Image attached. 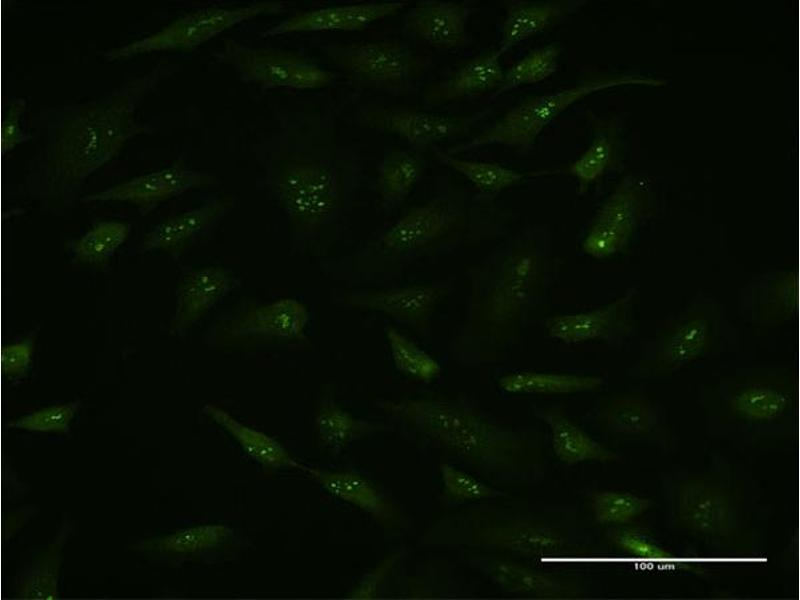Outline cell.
<instances>
[{
  "mask_svg": "<svg viewBox=\"0 0 800 600\" xmlns=\"http://www.w3.org/2000/svg\"><path fill=\"white\" fill-rule=\"evenodd\" d=\"M174 67L159 63L95 99L35 115L32 124L40 143L26 170V192L38 199L72 202L129 141L152 133L138 110Z\"/></svg>",
  "mask_w": 800,
  "mask_h": 600,
  "instance_id": "obj_1",
  "label": "cell"
},
{
  "mask_svg": "<svg viewBox=\"0 0 800 600\" xmlns=\"http://www.w3.org/2000/svg\"><path fill=\"white\" fill-rule=\"evenodd\" d=\"M362 163L321 114L285 117L267 144L263 181L298 233L312 235L338 222L360 181Z\"/></svg>",
  "mask_w": 800,
  "mask_h": 600,
  "instance_id": "obj_2",
  "label": "cell"
},
{
  "mask_svg": "<svg viewBox=\"0 0 800 600\" xmlns=\"http://www.w3.org/2000/svg\"><path fill=\"white\" fill-rule=\"evenodd\" d=\"M384 408L476 465L509 467L521 448L515 433L461 403L402 400L386 402Z\"/></svg>",
  "mask_w": 800,
  "mask_h": 600,
  "instance_id": "obj_3",
  "label": "cell"
},
{
  "mask_svg": "<svg viewBox=\"0 0 800 600\" xmlns=\"http://www.w3.org/2000/svg\"><path fill=\"white\" fill-rule=\"evenodd\" d=\"M665 80L640 74L602 76L572 87L527 99L506 112L492 126L470 141L450 147V155L465 153L483 146L502 145L521 153L533 149L539 135L556 117L575 102L608 88L623 85L658 87Z\"/></svg>",
  "mask_w": 800,
  "mask_h": 600,
  "instance_id": "obj_4",
  "label": "cell"
},
{
  "mask_svg": "<svg viewBox=\"0 0 800 600\" xmlns=\"http://www.w3.org/2000/svg\"><path fill=\"white\" fill-rule=\"evenodd\" d=\"M329 61L354 87L391 95L409 93L425 69V62L397 40L331 43Z\"/></svg>",
  "mask_w": 800,
  "mask_h": 600,
  "instance_id": "obj_5",
  "label": "cell"
},
{
  "mask_svg": "<svg viewBox=\"0 0 800 600\" xmlns=\"http://www.w3.org/2000/svg\"><path fill=\"white\" fill-rule=\"evenodd\" d=\"M285 9L286 4L280 1L204 7L179 17L155 33L111 48L105 51L104 57L117 61L152 52L193 49L240 23L279 14Z\"/></svg>",
  "mask_w": 800,
  "mask_h": 600,
  "instance_id": "obj_6",
  "label": "cell"
},
{
  "mask_svg": "<svg viewBox=\"0 0 800 600\" xmlns=\"http://www.w3.org/2000/svg\"><path fill=\"white\" fill-rule=\"evenodd\" d=\"M214 57L233 68L243 82L263 88L315 90L329 86L336 77L301 53L253 46L235 39L224 40Z\"/></svg>",
  "mask_w": 800,
  "mask_h": 600,
  "instance_id": "obj_7",
  "label": "cell"
},
{
  "mask_svg": "<svg viewBox=\"0 0 800 600\" xmlns=\"http://www.w3.org/2000/svg\"><path fill=\"white\" fill-rule=\"evenodd\" d=\"M652 203L646 182L623 179L597 211L582 242L584 252L604 259L624 250L652 212Z\"/></svg>",
  "mask_w": 800,
  "mask_h": 600,
  "instance_id": "obj_8",
  "label": "cell"
},
{
  "mask_svg": "<svg viewBox=\"0 0 800 600\" xmlns=\"http://www.w3.org/2000/svg\"><path fill=\"white\" fill-rule=\"evenodd\" d=\"M486 117L487 111L451 116L407 106L368 105L358 111L357 122L365 128L396 135L415 150L423 151L466 135Z\"/></svg>",
  "mask_w": 800,
  "mask_h": 600,
  "instance_id": "obj_9",
  "label": "cell"
},
{
  "mask_svg": "<svg viewBox=\"0 0 800 600\" xmlns=\"http://www.w3.org/2000/svg\"><path fill=\"white\" fill-rule=\"evenodd\" d=\"M218 183L215 174L188 167L183 161L157 169L95 192L80 199L81 203L126 202L143 215L162 203L191 190L205 189Z\"/></svg>",
  "mask_w": 800,
  "mask_h": 600,
  "instance_id": "obj_10",
  "label": "cell"
},
{
  "mask_svg": "<svg viewBox=\"0 0 800 600\" xmlns=\"http://www.w3.org/2000/svg\"><path fill=\"white\" fill-rule=\"evenodd\" d=\"M716 321L706 308L692 306L661 332L644 365L653 374H667L701 359L716 339Z\"/></svg>",
  "mask_w": 800,
  "mask_h": 600,
  "instance_id": "obj_11",
  "label": "cell"
},
{
  "mask_svg": "<svg viewBox=\"0 0 800 600\" xmlns=\"http://www.w3.org/2000/svg\"><path fill=\"white\" fill-rule=\"evenodd\" d=\"M675 518L688 531L705 536H723L735 529L739 515L732 494L723 485L691 480L677 489Z\"/></svg>",
  "mask_w": 800,
  "mask_h": 600,
  "instance_id": "obj_12",
  "label": "cell"
},
{
  "mask_svg": "<svg viewBox=\"0 0 800 600\" xmlns=\"http://www.w3.org/2000/svg\"><path fill=\"white\" fill-rule=\"evenodd\" d=\"M308 320L307 307L285 297L235 313L223 323L221 333L230 340H299L305 336Z\"/></svg>",
  "mask_w": 800,
  "mask_h": 600,
  "instance_id": "obj_13",
  "label": "cell"
},
{
  "mask_svg": "<svg viewBox=\"0 0 800 600\" xmlns=\"http://www.w3.org/2000/svg\"><path fill=\"white\" fill-rule=\"evenodd\" d=\"M240 285V278L222 266H205L187 272L175 291L176 303L169 322V334L183 336Z\"/></svg>",
  "mask_w": 800,
  "mask_h": 600,
  "instance_id": "obj_14",
  "label": "cell"
},
{
  "mask_svg": "<svg viewBox=\"0 0 800 600\" xmlns=\"http://www.w3.org/2000/svg\"><path fill=\"white\" fill-rule=\"evenodd\" d=\"M407 2H363L332 5L290 15L262 32L274 37L301 32L359 31L370 24L397 14Z\"/></svg>",
  "mask_w": 800,
  "mask_h": 600,
  "instance_id": "obj_15",
  "label": "cell"
},
{
  "mask_svg": "<svg viewBox=\"0 0 800 600\" xmlns=\"http://www.w3.org/2000/svg\"><path fill=\"white\" fill-rule=\"evenodd\" d=\"M233 206L232 196H222L173 215L155 225L145 235L140 250H160L178 259L188 247L215 228Z\"/></svg>",
  "mask_w": 800,
  "mask_h": 600,
  "instance_id": "obj_16",
  "label": "cell"
},
{
  "mask_svg": "<svg viewBox=\"0 0 800 600\" xmlns=\"http://www.w3.org/2000/svg\"><path fill=\"white\" fill-rule=\"evenodd\" d=\"M471 8L452 1L424 0L403 17L402 29L440 49H458L467 45V25Z\"/></svg>",
  "mask_w": 800,
  "mask_h": 600,
  "instance_id": "obj_17",
  "label": "cell"
},
{
  "mask_svg": "<svg viewBox=\"0 0 800 600\" xmlns=\"http://www.w3.org/2000/svg\"><path fill=\"white\" fill-rule=\"evenodd\" d=\"M635 296L636 290L630 288L604 306L590 311L552 317L546 323L548 334L565 343H580L616 334L622 335L630 328V314Z\"/></svg>",
  "mask_w": 800,
  "mask_h": 600,
  "instance_id": "obj_18",
  "label": "cell"
},
{
  "mask_svg": "<svg viewBox=\"0 0 800 600\" xmlns=\"http://www.w3.org/2000/svg\"><path fill=\"white\" fill-rule=\"evenodd\" d=\"M742 302L745 315L756 325L772 326L791 321L798 313L797 273L779 269L762 274L745 289Z\"/></svg>",
  "mask_w": 800,
  "mask_h": 600,
  "instance_id": "obj_19",
  "label": "cell"
},
{
  "mask_svg": "<svg viewBox=\"0 0 800 600\" xmlns=\"http://www.w3.org/2000/svg\"><path fill=\"white\" fill-rule=\"evenodd\" d=\"M440 295L441 290L436 286L410 285L349 291L341 299L348 307L379 312L396 321L416 326L428 320Z\"/></svg>",
  "mask_w": 800,
  "mask_h": 600,
  "instance_id": "obj_20",
  "label": "cell"
},
{
  "mask_svg": "<svg viewBox=\"0 0 800 600\" xmlns=\"http://www.w3.org/2000/svg\"><path fill=\"white\" fill-rule=\"evenodd\" d=\"M447 197L439 196L411 209L395 221L380 237L379 244L389 254H405L431 242L453 219Z\"/></svg>",
  "mask_w": 800,
  "mask_h": 600,
  "instance_id": "obj_21",
  "label": "cell"
},
{
  "mask_svg": "<svg viewBox=\"0 0 800 600\" xmlns=\"http://www.w3.org/2000/svg\"><path fill=\"white\" fill-rule=\"evenodd\" d=\"M490 547L526 556H553L564 551L565 539L553 527L529 519H514L488 527L480 538Z\"/></svg>",
  "mask_w": 800,
  "mask_h": 600,
  "instance_id": "obj_22",
  "label": "cell"
},
{
  "mask_svg": "<svg viewBox=\"0 0 800 600\" xmlns=\"http://www.w3.org/2000/svg\"><path fill=\"white\" fill-rule=\"evenodd\" d=\"M502 53L495 49L482 53L459 67L447 79L426 93L428 103H440L472 97L486 92L494 93L502 84L504 71L500 63Z\"/></svg>",
  "mask_w": 800,
  "mask_h": 600,
  "instance_id": "obj_23",
  "label": "cell"
},
{
  "mask_svg": "<svg viewBox=\"0 0 800 600\" xmlns=\"http://www.w3.org/2000/svg\"><path fill=\"white\" fill-rule=\"evenodd\" d=\"M232 534V530L223 524H201L140 540L133 548L159 560L178 561L218 548Z\"/></svg>",
  "mask_w": 800,
  "mask_h": 600,
  "instance_id": "obj_24",
  "label": "cell"
},
{
  "mask_svg": "<svg viewBox=\"0 0 800 600\" xmlns=\"http://www.w3.org/2000/svg\"><path fill=\"white\" fill-rule=\"evenodd\" d=\"M538 270L539 260L532 251L518 252L508 261L490 298L492 321L506 322L518 312L530 295Z\"/></svg>",
  "mask_w": 800,
  "mask_h": 600,
  "instance_id": "obj_25",
  "label": "cell"
},
{
  "mask_svg": "<svg viewBox=\"0 0 800 600\" xmlns=\"http://www.w3.org/2000/svg\"><path fill=\"white\" fill-rule=\"evenodd\" d=\"M503 590L531 597H558L571 594V587L552 574L537 571L512 561L477 558L472 561Z\"/></svg>",
  "mask_w": 800,
  "mask_h": 600,
  "instance_id": "obj_26",
  "label": "cell"
},
{
  "mask_svg": "<svg viewBox=\"0 0 800 600\" xmlns=\"http://www.w3.org/2000/svg\"><path fill=\"white\" fill-rule=\"evenodd\" d=\"M590 119L594 129L592 142L576 160L558 172L574 177L579 192H584L614 166L620 153L617 122L594 115Z\"/></svg>",
  "mask_w": 800,
  "mask_h": 600,
  "instance_id": "obj_27",
  "label": "cell"
},
{
  "mask_svg": "<svg viewBox=\"0 0 800 600\" xmlns=\"http://www.w3.org/2000/svg\"><path fill=\"white\" fill-rule=\"evenodd\" d=\"M536 413L549 426L553 450L562 462L577 464L584 461L615 462L619 460L617 454L593 440L560 412L542 409Z\"/></svg>",
  "mask_w": 800,
  "mask_h": 600,
  "instance_id": "obj_28",
  "label": "cell"
},
{
  "mask_svg": "<svg viewBox=\"0 0 800 600\" xmlns=\"http://www.w3.org/2000/svg\"><path fill=\"white\" fill-rule=\"evenodd\" d=\"M423 173V161L416 151L391 149L377 169L376 188L383 210L398 207L410 194Z\"/></svg>",
  "mask_w": 800,
  "mask_h": 600,
  "instance_id": "obj_29",
  "label": "cell"
},
{
  "mask_svg": "<svg viewBox=\"0 0 800 600\" xmlns=\"http://www.w3.org/2000/svg\"><path fill=\"white\" fill-rule=\"evenodd\" d=\"M70 532V523L64 522L47 550L19 573L14 584L17 598L45 600L58 598L62 550Z\"/></svg>",
  "mask_w": 800,
  "mask_h": 600,
  "instance_id": "obj_30",
  "label": "cell"
},
{
  "mask_svg": "<svg viewBox=\"0 0 800 600\" xmlns=\"http://www.w3.org/2000/svg\"><path fill=\"white\" fill-rule=\"evenodd\" d=\"M564 2L511 0L507 5L498 50L503 54L520 42L546 29L551 23L571 11Z\"/></svg>",
  "mask_w": 800,
  "mask_h": 600,
  "instance_id": "obj_31",
  "label": "cell"
},
{
  "mask_svg": "<svg viewBox=\"0 0 800 600\" xmlns=\"http://www.w3.org/2000/svg\"><path fill=\"white\" fill-rule=\"evenodd\" d=\"M203 411L227 431L256 462L267 467H291L300 470L302 464L292 458L274 438L241 423L227 411L213 404H206Z\"/></svg>",
  "mask_w": 800,
  "mask_h": 600,
  "instance_id": "obj_32",
  "label": "cell"
},
{
  "mask_svg": "<svg viewBox=\"0 0 800 600\" xmlns=\"http://www.w3.org/2000/svg\"><path fill=\"white\" fill-rule=\"evenodd\" d=\"M605 380L598 376L540 371H514L499 379L506 392L525 394H569L600 389Z\"/></svg>",
  "mask_w": 800,
  "mask_h": 600,
  "instance_id": "obj_33",
  "label": "cell"
},
{
  "mask_svg": "<svg viewBox=\"0 0 800 600\" xmlns=\"http://www.w3.org/2000/svg\"><path fill=\"white\" fill-rule=\"evenodd\" d=\"M304 471L337 498L378 517H386L389 509L378 490L363 476L352 472H332L308 467Z\"/></svg>",
  "mask_w": 800,
  "mask_h": 600,
  "instance_id": "obj_34",
  "label": "cell"
},
{
  "mask_svg": "<svg viewBox=\"0 0 800 600\" xmlns=\"http://www.w3.org/2000/svg\"><path fill=\"white\" fill-rule=\"evenodd\" d=\"M790 404L791 394L786 389L765 381L742 384L728 396V405L733 413L754 421L779 418Z\"/></svg>",
  "mask_w": 800,
  "mask_h": 600,
  "instance_id": "obj_35",
  "label": "cell"
},
{
  "mask_svg": "<svg viewBox=\"0 0 800 600\" xmlns=\"http://www.w3.org/2000/svg\"><path fill=\"white\" fill-rule=\"evenodd\" d=\"M131 232L128 222L99 221L80 238L68 244L73 263L102 265L126 242Z\"/></svg>",
  "mask_w": 800,
  "mask_h": 600,
  "instance_id": "obj_36",
  "label": "cell"
},
{
  "mask_svg": "<svg viewBox=\"0 0 800 600\" xmlns=\"http://www.w3.org/2000/svg\"><path fill=\"white\" fill-rule=\"evenodd\" d=\"M604 425L613 433L642 435L658 423L655 405L641 395H622L613 399L602 412Z\"/></svg>",
  "mask_w": 800,
  "mask_h": 600,
  "instance_id": "obj_37",
  "label": "cell"
},
{
  "mask_svg": "<svg viewBox=\"0 0 800 600\" xmlns=\"http://www.w3.org/2000/svg\"><path fill=\"white\" fill-rule=\"evenodd\" d=\"M432 150L442 163L463 175L478 189L485 192H499L520 182L525 176L523 173L498 163L458 158L437 146H434Z\"/></svg>",
  "mask_w": 800,
  "mask_h": 600,
  "instance_id": "obj_38",
  "label": "cell"
},
{
  "mask_svg": "<svg viewBox=\"0 0 800 600\" xmlns=\"http://www.w3.org/2000/svg\"><path fill=\"white\" fill-rule=\"evenodd\" d=\"M559 57L560 48L556 43L529 52L507 71H504L503 82L491 97H497L514 88L536 84L547 79L559 68Z\"/></svg>",
  "mask_w": 800,
  "mask_h": 600,
  "instance_id": "obj_39",
  "label": "cell"
},
{
  "mask_svg": "<svg viewBox=\"0 0 800 600\" xmlns=\"http://www.w3.org/2000/svg\"><path fill=\"white\" fill-rule=\"evenodd\" d=\"M314 424L320 440L333 449L346 446L371 429V425L354 418L331 397L322 400Z\"/></svg>",
  "mask_w": 800,
  "mask_h": 600,
  "instance_id": "obj_40",
  "label": "cell"
},
{
  "mask_svg": "<svg viewBox=\"0 0 800 600\" xmlns=\"http://www.w3.org/2000/svg\"><path fill=\"white\" fill-rule=\"evenodd\" d=\"M386 339L396 368L422 381L436 378L441 367L427 352L393 327L386 329Z\"/></svg>",
  "mask_w": 800,
  "mask_h": 600,
  "instance_id": "obj_41",
  "label": "cell"
},
{
  "mask_svg": "<svg viewBox=\"0 0 800 600\" xmlns=\"http://www.w3.org/2000/svg\"><path fill=\"white\" fill-rule=\"evenodd\" d=\"M653 502L645 497L622 491H598L591 496V508L597 522L628 523L649 510Z\"/></svg>",
  "mask_w": 800,
  "mask_h": 600,
  "instance_id": "obj_42",
  "label": "cell"
},
{
  "mask_svg": "<svg viewBox=\"0 0 800 600\" xmlns=\"http://www.w3.org/2000/svg\"><path fill=\"white\" fill-rule=\"evenodd\" d=\"M81 405L80 400L52 405L11 420L8 426L32 432L67 433Z\"/></svg>",
  "mask_w": 800,
  "mask_h": 600,
  "instance_id": "obj_43",
  "label": "cell"
},
{
  "mask_svg": "<svg viewBox=\"0 0 800 600\" xmlns=\"http://www.w3.org/2000/svg\"><path fill=\"white\" fill-rule=\"evenodd\" d=\"M445 491L460 500H480L505 495L502 491L486 485L471 474L450 464L440 466Z\"/></svg>",
  "mask_w": 800,
  "mask_h": 600,
  "instance_id": "obj_44",
  "label": "cell"
},
{
  "mask_svg": "<svg viewBox=\"0 0 800 600\" xmlns=\"http://www.w3.org/2000/svg\"><path fill=\"white\" fill-rule=\"evenodd\" d=\"M27 101L23 97L9 99L4 107L1 140L5 152H10L15 146L26 143L33 138V134L24 129V115Z\"/></svg>",
  "mask_w": 800,
  "mask_h": 600,
  "instance_id": "obj_45",
  "label": "cell"
},
{
  "mask_svg": "<svg viewBox=\"0 0 800 600\" xmlns=\"http://www.w3.org/2000/svg\"><path fill=\"white\" fill-rule=\"evenodd\" d=\"M35 351V338L32 336L5 346L1 364L3 375L10 381L22 379L31 367Z\"/></svg>",
  "mask_w": 800,
  "mask_h": 600,
  "instance_id": "obj_46",
  "label": "cell"
},
{
  "mask_svg": "<svg viewBox=\"0 0 800 600\" xmlns=\"http://www.w3.org/2000/svg\"><path fill=\"white\" fill-rule=\"evenodd\" d=\"M609 538L617 547L641 559L666 561L671 558L669 552L633 530H614Z\"/></svg>",
  "mask_w": 800,
  "mask_h": 600,
  "instance_id": "obj_47",
  "label": "cell"
},
{
  "mask_svg": "<svg viewBox=\"0 0 800 600\" xmlns=\"http://www.w3.org/2000/svg\"><path fill=\"white\" fill-rule=\"evenodd\" d=\"M398 559V554H394L380 564L374 571L368 574L352 593L353 598L369 599L373 597L380 582L391 570Z\"/></svg>",
  "mask_w": 800,
  "mask_h": 600,
  "instance_id": "obj_48",
  "label": "cell"
}]
</instances>
